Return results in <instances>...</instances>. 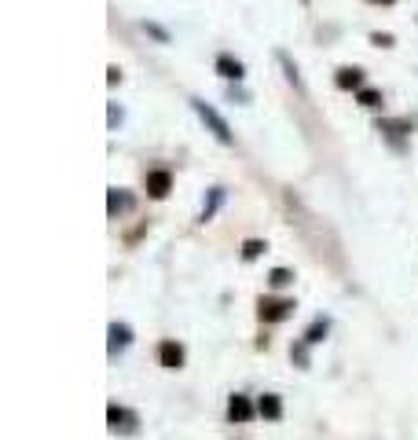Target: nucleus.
Segmentation results:
<instances>
[{"instance_id":"f3484780","label":"nucleus","mask_w":418,"mask_h":440,"mask_svg":"<svg viewBox=\"0 0 418 440\" xmlns=\"http://www.w3.org/2000/svg\"><path fill=\"white\" fill-rule=\"evenodd\" d=\"M268 283H272L275 290L279 286H290L294 283V272H286V268H272V272H268Z\"/></svg>"},{"instance_id":"1a4fd4ad","label":"nucleus","mask_w":418,"mask_h":440,"mask_svg":"<svg viewBox=\"0 0 418 440\" xmlns=\"http://www.w3.org/2000/svg\"><path fill=\"white\" fill-rule=\"evenodd\" d=\"M253 415H257V407H253L250 400H246V396L235 393L231 400H228V418H231V422H250Z\"/></svg>"},{"instance_id":"aec40b11","label":"nucleus","mask_w":418,"mask_h":440,"mask_svg":"<svg viewBox=\"0 0 418 440\" xmlns=\"http://www.w3.org/2000/svg\"><path fill=\"white\" fill-rule=\"evenodd\" d=\"M371 45H378V48H393V45H396V37H393V34H371Z\"/></svg>"},{"instance_id":"4be33fe9","label":"nucleus","mask_w":418,"mask_h":440,"mask_svg":"<svg viewBox=\"0 0 418 440\" xmlns=\"http://www.w3.org/2000/svg\"><path fill=\"white\" fill-rule=\"evenodd\" d=\"M294 360L301 363V367H308V352H305V345H294Z\"/></svg>"},{"instance_id":"20e7f679","label":"nucleus","mask_w":418,"mask_h":440,"mask_svg":"<svg viewBox=\"0 0 418 440\" xmlns=\"http://www.w3.org/2000/svg\"><path fill=\"white\" fill-rule=\"evenodd\" d=\"M136 209V198L128 195V191H121V187H111L106 191V213L117 220V217H125V213H132Z\"/></svg>"},{"instance_id":"0eeeda50","label":"nucleus","mask_w":418,"mask_h":440,"mask_svg":"<svg viewBox=\"0 0 418 440\" xmlns=\"http://www.w3.org/2000/svg\"><path fill=\"white\" fill-rule=\"evenodd\" d=\"M334 84H338L341 92H360L363 89V70L360 67H341L334 73Z\"/></svg>"},{"instance_id":"412c9836","label":"nucleus","mask_w":418,"mask_h":440,"mask_svg":"<svg viewBox=\"0 0 418 440\" xmlns=\"http://www.w3.org/2000/svg\"><path fill=\"white\" fill-rule=\"evenodd\" d=\"M106 117H111V128L121 125V111H117V103H111V111H106Z\"/></svg>"},{"instance_id":"b1692460","label":"nucleus","mask_w":418,"mask_h":440,"mask_svg":"<svg viewBox=\"0 0 418 440\" xmlns=\"http://www.w3.org/2000/svg\"><path fill=\"white\" fill-rule=\"evenodd\" d=\"M371 4H393V0H371Z\"/></svg>"},{"instance_id":"f8f14e48","label":"nucleus","mask_w":418,"mask_h":440,"mask_svg":"<svg viewBox=\"0 0 418 440\" xmlns=\"http://www.w3.org/2000/svg\"><path fill=\"white\" fill-rule=\"evenodd\" d=\"M411 121H407V117H382L378 121V132H389V136H407L411 132Z\"/></svg>"},{"instance_id":"dca6fc26","label":"nucleus","mask_w":418,"mask_h":440,"mask_svg":"<svg viewBox=\"0 0 418 440\" xmlns=\"http://www.w3.org/2000/svg\"><path fill=\"white\" fill-rule=\"evenodd\" d=\"M268 250V242H261V239H246L242 242V261H257V257H261Z\"/></svg>"},{"instance_id":"4468645a","label":"nucleus","mask_w":418,"mask_h":440,"mask_svg":"<svg viewBox=\"0 0 418 440\" xmlns=\"http://www.w3.org/2000/svg\"><path fill=\"white\" fill-rule=\"evenodd\" d=\"M327 330H330V319H316V323L308 327V334H305V345H319V341L327 338Z\"/></svg>"},{"instance_id":"f257e3e1","label":"nucleus","mask_w":418,"mask_h":440,"mask_svg":"<svg viewBox=\"0 0 418 440\" xmlns=\"http://www.w3.org/2000/svg\"><path fill=\"white\" fill-rule=\"evenodd\" d=\"M191 106H195V114L202 117V125H206V128H209V132H213V136L220 139L224 147H231V143H235V136H231V128H228V121H224V117H220L217 111H213L209 103H202V100H191Z\"/></svg>"},{"instance_id":"5701e85b","label":"nucleus","mask_w":418,"mask_h":440,"mask_svg":"<svg viewBox=\"0 0 418 440\" xmlns=\"http://www.w3.org/2000/svg\"><path fill=\"white\" fill-rule=\"evenodd\" d=\"M106 81H111V84H117V81H121V70H117V67H111V70H106Z\"/></svg>"},{"instance_id":"9b49d317","label":"nucleus","mask_w":418,"mask_h":440,"mask_svg":"<svg viewBox=\"0 0 418 440\" xmlns=\"http://www.w3.org/2000/svg\"><path fill=\"white\" fill-rule=\"evenodd\" d=\"M217 73H220V78H228V81H242L246 67L235 56H217Z\"/></svg>"},{"instance_id":"ddd939ff","label":"nucleus","mask_w":418,"mask_h":440,"mask_svg":"<svg viewBox=\"0 0 418 440\" xmlns=\"http://www.w3.org/2000/svg\"><path fill=\"white\" fill-rule=\"evenodd\" d=\"M220 202H224V187H209V198H206V206H202V224L217 217V209H220Z\"/></svg>"},{"instance_id":"423d86ee","label":"nucleus","mask_w":418,"mask_h":440,"mask_svg":"<svg viewBox=\"0 0 418 440\" xmlns=\"http://www.w3.org/2000/svg\"><path fill=\"white\" fill-rule=\"evenodd\" d=\"M169 191H173V176H169L165 169H151V173H147V195H151V198H165Z\"/></svg>"},{"instance_id":"6e6552de","label":"nucleus","mask_w":418,"mask_h":440,"mask_svg":"<svg viewBox=\"0 0 418 440\" xmlns=\"http://www.w3.org/2000/svg\"><path fill=\"white\" fill-rule=\"evenodd\" d=\"M257 415H261L264 422H279V418H283V400H279L275 393H264L261 400H257Z\"/></svg>"},{"instance_id":"6ab92c4d","label":"nucleus","mask_w":418,"mask_h":440,"mask_svg":"<svg viewBox=\"0 0 418 440\" xmlns=\"http://www.w3.org/2000/svg\"><path fill=\"white\" fill-rule=\"evenodd\" d=\"M143 30H147V34H151L154 40H162V45H169V34H165V30L158 26V23H143Z\"/></svg>"},{"instance_id":"a211bd4d","label":"nucleus","mask_w":418,"mask_h":440,"mask_svg":"<svg viewBox=\"0 0 418 440\" xmlns=\"http://www.w3.org/2000/svg\"><path fill=\"white\" fill-rule=\"evenodd\" d=\"M279 62H283V70H286V78H290V84H294V89H301V78H297V67L290 62V56H286V51H279Z\"/></svg>"},{"instance_id":"39448f33","label":"nucleus","mask_w":418,"mask_h":440,"mask_svg":"<svg viewBox=\"0 0 418 440\" xmlns=\"http://www.w3.org/2000/svg\"><path fill=\"white\" fill-rule=\"evenodd\" d=\"M158 360H162V367L180 371L184 367V345H180V341H162V345H158Z\"/></svg>"},{"instance_id":"9d476101","label":"nucleus","mask_w":418,"mask_h":440,"mask_svg":"<svg viewBox=\"0 0 418 440\" xmlns=\"http://www.w3.org/2000/svg\"><path fill=\"white\" fill-rule=\"evenodd\" d=\"M106 334H111V356H117L121 349L132 345V327H128V323H111Z\"/></svg>"},{"instance_id":"f03ea898","label":"nucleus","mask_w":418,"mask_h":440,"mask_svg":"<svg viewBox=\"0 0 418 440\" xmlns=\"http://www.w3.org/2000/svg\"><path fill=\"white\" fill-rule=\"evenodd\" d=\"M106 426H111V433H121V437H128V433H136L139 418H136V411H128V407H121V404H111V407H106Z\"/></svg>"},{"instance_id":"2eb2a0df","label":"nucleus","mask_w":418,"mask_h":440,"mask_svg":"<svg viewBox=\"0 0 418 440\" xmlns=\"http://www.w3.org/2000/svg\"><path fill=\"white\" fill-rule=\"evenodd\" d=\"M356 103H360V106H367V111H378V106H382V92H374V89H360V92H356Z\"/></svg>"},{"instance_id":"7ed1b4c3","label":"nucleus","mask_w":418,"mask_h":440,"mask_svg":"<svg viewBox=\"0 0 418 440\" xmlns=\"http://www.w3.org/2000/svg\"><path fill=\"white\" fill-rule=\"evenodd\" d=\"M290 312H294V301H286V297H261V301H257L261 323H279V319H286Z\"/></svg>"}]
</instances>
